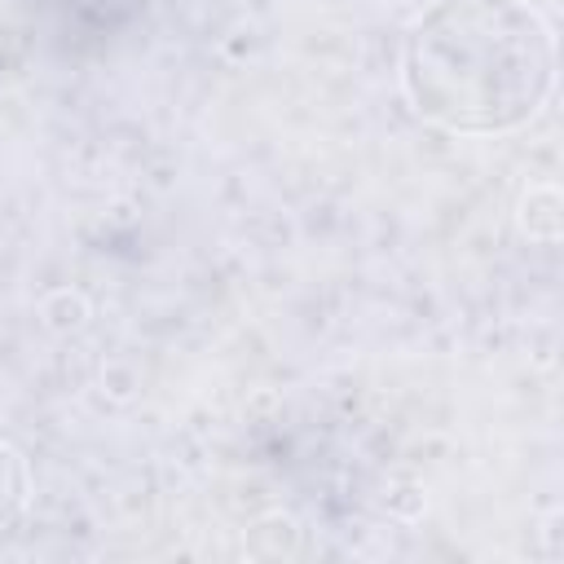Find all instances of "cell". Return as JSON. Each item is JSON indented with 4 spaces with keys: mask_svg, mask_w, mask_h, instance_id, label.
Segmentation results:
<instances>
[{
    "mask_svg": "<svg viewBox=\"0 0 564 564\" xmlns=\"http://www.w3.org/2000/svg\"><path fill=\"white\" fill-rule=\"evenodd\" d=\"M401 88L445 132H511L555 88L551 26L524 0H432L405 31Z\"/></svg>",
    "mask_w": 564,
    "mask_h": 564,
    "instance_id": "6da1fadb",
    "label": "cell"
},
{
    "mask_svg": "<svg viewBox=\"0 0 564 564\" xmlns=\"http://www.w3.org/2000/svg\"><path fill=\"white\" fill-rule=\"evenodd\" d=\"M26 463L13 445L0 441V529L18 520V511L26 507Z\"/></svg>",
    "mask_w": 564,
    "mask_h": 564,
    "instance_id": "7a4b0ae2",
    "label": "cell"
}]
</instances>
